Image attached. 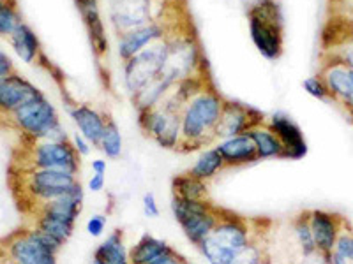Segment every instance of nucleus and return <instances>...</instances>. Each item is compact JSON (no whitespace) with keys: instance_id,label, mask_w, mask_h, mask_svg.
<instances>
[{"instance_id":"obj_1","label":"nucleus","mask_w":353,"mask_h":264,"mask_svg":"<svg viewBox=\"0 0 353 264\" xmlns=\"http://www.w3.org/2000/svg\"><path fill=\"white\" fill-rule=\"evenodd\" d=\"M225 102L226 100L219 94L207 88L189 100L182 109V141L179 150L191 152L216 141L214 132L219 124Z\"/></svg>"},{"instance_id":"obj_2","label":"nucleus","mask_w":353,"mask_h":264,"mask_svg":"<svg viewBox=\"0 0 353 264\" xmlns=\"http://www.w3.org/2000/svg\"><path fill=\"white\" fill-rule=\"evenodd\" d=\"M249 32L258 52L267 60H277L283 53V14L277 0H256L249 6Z\"/></svg>"},{"instance_id":"obj_3","label":"nucleus","mask_w":353,"mask_h":264,"mask_svg":"<svg viewBox=\"0 0 353 264\" xmlns=\"http://www.w3.org/2000/svg\"><path fill=\"white\" fill-rule=\"evenodd\" d=\"M12 120L32 140L39 141H68L64 127L59 120V113L44 96L30 100L12 113Z\"/></svg>"},{"instance_id":"obj_4","label":"nucleus","mask_w":353,"mask_h":264,"mask_svg":"<svg viewBox=\"0 0 353 264\" xmlns=\"http://www.w3.org/2000/svg\"><path fill=\"white\" fill-rule=\"evenodd\" d=\"M168 50L170 41L165 37L124 62V85L129 96L134 97L145 85L159 76L165 69Z\"/></svg>"},{"instance_id":"obj_5","label":"nucleus","mask_w":353,"mask_h":264,"mask_svg":"<svg viewBox=\"0 0 353 264\" xmlns=\"http://www.w3.org/2000/svg\"><path fill=\"white\" fill-rule=\"evenodd\" d=\"M138 124L147 136L166 150H179L182 141V113H173L156 106L138 111Z\"/></svg>"},{"instance_id":"obj_6","label":"nucleus","mask_w":353,"mask_h":264,"mask_svg":"<svg viewBox=\"0 0 353 264\" xmlns=\"http://www.w3.org/2000/svg\"><path fill=\"white\" fill-rule=\"evenodd\" d=\"M168 56H166L165 69L161 74H165L173 83H179L184 78L196 74L201 64V53L193 36H172L168 37Z\"/></svg>"},{"instance_id":"obj_7","label":"nucleus","mask_w":353,"mask_h":264,"mask_svg":"<svg viewBox=\"0 0 353 264\" xmlns=\"http://www.w3.org/2000/svg\"><path fill=\"white\" fill-rule=\"evenodd\" d=\"M80 159L81 157L69 141H39L32 150L34 169H57L78 175Z\"/></svg>"},{"instance_id":"obj_8","label":"nucleus","mask_w":353,"mask_h":264,"mask_svg":"<svg viewBox=\"0 0 353 264\" xmlns=\"http://www.w3.org/2000/svg\"><path fill=\"white\" fill-rule=\"evenodd\" d=\"M110 20L119 36L154 23V0H110Z\"/></svg>"},{"instance_id":"obj_9","label":"nucleus","mask_w":353,"mask_h":264,"mask_svg":"<svg viewBox=\"0 0 353 264\" xmlns=\"http://www.w3.org/2000/svg\"><path fill=\"white\" fill-rule=\"evenodd\" d=\"M77 175L57 169H32L27 176V190L41 203L64 196L77 184Z\"/></svg>"},{"instance_id":"obj_10","label":"nucleus","mask_w":353,"mask_h":264,"mask_svg":"<svg viewBox=\"0 0 353 264\" xmlns=\"http://www.w3.org/2000/svg\"><path fill=\"white\" fill-rule=\"evenodd\" d=\"M209 240L228 252L239 254L254 240L253 231L244 219L237 215H221L219 222L210 232Z\"/></svg>"},{"instance_id":"obj_11","label":"nucleus","mask_w":353,"mask_h":264,"mask_svg":"<svg viewBox=\"0 0 353 264\" xmlns=\"http://www.w3.org/2000/svg\"><path fill=\"white\" fill-rule=\"evenodd\" d=\"M263 115L254 111L253 108H248L241 102H225L219 124H217L216 132H214V140L221 141L233 136H241L251 127L263 124Z\"/></svg>"},{"instance_id":"obj_12","label":"nucleus","mask_w":353,"mask_h":264,"mask_svg":"<svg viewBox=\"0 0 353 264\" xmlns=\"http://www.w3.org/2000/svg\"><path fill=\"white\" fill-rule=\"evenodd\" d=\"M307 220L318 254L325 259L327 264H330L337 236L341 232V219L334 213L323 212V210H313L307 213Z\"/></svg>"},{"instance_id":"obj_13","label":"nucleus","mask_w":353,"mask_h":264,"mask_svg":"<svg viewBox=\"0 0 353 264\" xmlns=\"http://www.w3.org/2000/svg\"><path fill=\"white\" fill-rule=\"evenodd\" d=\"M265 124L272 129L274 134L283 143L285 159L301 160L307 155V143L304 140V134L286 113H274Z\"/></svg>"},{"instance_id":"obj_14","label":"nucleus","mask_w":353,"mask_h":264,"mask_svg":"<svg viewBox=\"0 0 353 264\" xmlns=\"http://www.w3.org/2000/svg\"><path fill=\"white\" fill-rule=\"evenodd\" d=\"M320 76L325 81L330 99L337 100L353 113V69L336 56V60L325 64Z\"/></svg>"},{"instance_id":"obj_15","label":"nucleus","mask_w":353,"mask_h":264,"mask_svg":"<svg viewBox=\"0 0 353 264\" xmlns=\"http://www.w3.org/2000/svg\"><path fill=\"white\" fill-rule=\"evenodd\" d=\"M166 37V27L161 25L159 21L145 25V27L134 28L131 32H125L119 36V44H117V52L121 60H129L131 56L140 53L150 44L157 43V41L165 39Z\"/></svg>"},{"instance_id":"obj_16","label":"nucleus","mask_w":353,"mask_h":264,"mask_svg":"<svg viewBox=\"0 0 353 264\" xmlns=\"http://www.w3.org/2000/svg\"><path fill=\"white\" fill-rule=\"evenodd\" d=\"M74 2H77L81 18H83L85 28H87L88 39H90V44H92L94 53L99 58L105 56L108 53L110 43L108 37H106L105 23H103V18H101L99 2L97 0H74Z\"/></svg>"},{"instance_id":"obj_17","label":"nucleus","mask_w":353,"mask_h":264,"mask_svg":"<svg viewBox=\"0 0 353 264\" xmlns=\"http://www.w3.org/2000/svg\"><path fill=\"white\" fill-rule=\"evenodd\" d=\"M41 96L43 94L32 83H28L25 78L18 76V74H11V76L4 78V87H2V92H0V111L14 113L21 106Z\"/></svg>"},{"instance_id":"obj_18","label":"nucleus","mask_w":353,"mask_h":264,"mask_svg":"<svg viewBox=\"0 0 353 264\" xmlns=\"http://www.w3.org/2000/svg\"><path fill=\"white\" fill-rule=\"evenodd\" d=\"M9 254L12 261L20 264H57V254L39 243L28 231L11 241Z\"/></svg>"},{"instance_id":"obj_19","label":"nucleus","mask_w":353,"mask_h":264,"mask_svg":"<svg viewBox=\"0 0 353 264\" xmlns=\"http://www.w3.org/2000/svg\"><path fill=\"white\" fill-rule=\"evenodd\" d=\"M216 150L225 160L226 168H237V166H248L258 162L256 146L249 134H241L228 140H221L216 143Z\"/></svg>"},{"instance_id":"obj_20","label":"nucleus","mask_w":353,"mask_h":264,"mask_svg":"<svg viewBox=\"0 0 353 264\" xmlns=\"http://www.w3.org/2000/svg\"><path fill=\"white\" fill-rule=\"evenodd\" d=\"M69 115H71L72 122L78 127L81 136L90 141L92 146H97L101 138H103L108 118H105L99 111L87 104H74L72 108H69Z\"/></svg>"},{"instance_id":"obj_21","label":"nucleus","mask_w":353,"mask_h":264,"mask_svg":"<svg viewBox=\"0 0 353 264\" xmlns=\"http://www.w3.org/2000/svg\"><path fill=\"white\" fill-rule=\"evenodd\" d=\"M245 134L253 140L254 146H256L258 159L267 160V159H285V148L279 138L272 132V129L265 124H258L254 127L249 129Z\"/></svg>"},{"instance_id":"obj_22","label":"nucleus","mask_w":353,"mask_h":264,"mask_svg":"<svg viewBox=\"0 0 353 264\" xmlns=\"http://www.w3.org/2000/svg\"><path fill=\"white\" fill-rule=\"evenodd\" d=\"M221 215H223V213H221L219 210L210 208L209 212H203L200 213V215H194L193 219L185 220L184 224H181L185 238H188L194 247H198L205 238L210 236V232H212L214 228L217 226Z\"/></svg>"},{"instance_id":"obj_23","label":"nucleus","mask_w":353,"mask_h":264,"mask_svg":"<svg viewBox=\"0 0 353 264\" xmlns=\"http://www.w3.org/2000/svg\"><path fill=\"white\" fill-rule=\"evenodd\" d=\"M173 248L166 241L152 236V234H143L137 243L129 248V261L131 264H149L150 261L157 259L159 256L172 252Z\"/></svg>"},{"instance_id":"obj_24","label":"nucleus","mask_w":353,"mask_h":264,"mask_svg":"<svg viewBox=\"0 0 353 264\" xmlns=\"http://www.w3.org/2000/svg\"><path fill=\"white\" fill-rule=\"evenodd\" d=\"M92 257L106 264H131L129 250L125 247L124 234H122L121 229H115L112 234H108L105 241H101Z\"/></svg>"},{"instance_id":"obj_25","label":"nucleus","mask_w":353,"mask_h":264,"mask_svg":"<svg viewBox=\"0 0 353 264\" xmlns=\"http://www.w3.org/2000/svg\"><path fill=\"white\" fill-rule=\"evenodd\" d=\"M11 44L17 55L20 56L21 60L27 64H32L37 58L39 53V41H37L36 34L32 32V28L28 25L20 23L14 32L11 34Z\"/></svg>"},{"instance_id":"obj_26","label":"nucleus","mask_w":353,"mask_h":264,"mask_svg":"<svg viewBox=\"0 0 353 264\" xmlns=\"http://www.w3.org/2000/svg\"><path fill=\"white\" fill-rule=\"evenodd\" d=\"M36 229H39L44 234H48L53 240L64 245L72 236V232H74V222H69V220L53 215V213L39 212Z\"/></svg>"},{"instance_id":"obj_27","label":"nucleus","mask_w":353,"mask_h":264,"mask_svg":"<svg viewBox=\"0 0 353 264\" xmlns=\"http://www.w3.org/2000/svg\"><path fill=\"white\" fill-rule=\"evenodd\" d=\"M225 168V160H223L221 153L216 150V146H212V148H205L203 152L198 155L196 162L193 164L189 175L194 176V178H198V180L201 182H209Z\"/></svg>"},{"instance_id":"obj_28","label":"nucleus","mask_w":353,"mask_h":264,"mask_svg":"<svg viewBox=\"0 0 353 264\" xmlns=\"http://www.w3.org/2000/svg\"><path fill=\"white\" fill-rule=\"evenodd\" d=\"M173 196H181L185 199H198V201H207L209 190H207V182H201L194 176L181 175L173 178Z\"/></svg>"},{"instance_id":"obj_29","label":"nucleus","mask_w":353,"mask_h":264,"mask_svg":"<svg viewBox=\"0 0 353 264\" xmlns=\"http://www.w3.org/2000/svg\"><path fill=\"white\" fill-rule=\"evenodd\" d=\"M214 208L212 204L207 201H198V199H185L181 196L172 197V213L179 224H184L185 220L193 219L194 215H200L203 212H209Z\"/></svg>"},{"instance_id":"obj_30","label":"nucleus","mask_w":353,"mask_h":264,"mask_svg":"<svg viewBox=\"0 0 353 264\" xmlns=\"http://www.w3.org/2000/svg\"><path fill=\"white\" fill-rule=\"evenodd\" d=\"M99 150L105 153L108 159H119L122 155V150H124V140H122L121 129L112 118L106 120L105 132H103V138L99 141Z\"/></svg>"},{"instance_id":"obj_31","label":"nucleus","mask_w":353,"mask_h":264,"mask_svg":"<svg viewBox=\"0 0 353 264\" xmlns=\"http://www.w3.org/2000/svg\"><path fill=\"white\" fill-rule=\"evenodd\" d=\"M293 232H295L297 243L299 247H301V252L304 254L305 257H311L314 256V254H318L313 232H311V228H309L307 213L295 219V222H293Z\"/></svg>"},{"instance_id":"obj_32","label":"nucleus","mask_w":353,"mask_h":264,"mask_svg":"<svg viewBox=\"0 0 353 264\" xmlns=\"http://www.w3.org/2000/svg\"><path fill=\"white\" fill-rule=\"evenodd\" d=\"M21 23L14 6L9 4L8 0H0V36H9L18 28Z\"/></svg>"},{"instance_id":"obj_33","label":"nucleus","mask_w":353,"mask_h":264,"mask_svg":"<svg viewBox=\"0 0 353 264\" xmlns=\"http://www.w3.org/2000/svg\"><path fill=\"white\" fill-rule=\"evenodd\" d=\"M267 257L269 256L265 254L263 247H261L256 241V238H254V240L235 257V261H233L232 264H261Z\"/></svg>"},{"instance_id":"obj_34","label":"nucleus","mask_w":353,"mask_h":264,"mask_svg":"<svg viewBox=\"0 0 353 264\" xmlns=\"http://www.w3.org/2000/svg\"><path fill=\"white\" fill-rule=\"evenodd\" d=\"M334 256H339L341 259L353 264V234L348 231H341L337 236L336 247H334Z\"/></svg>"},{"instance_id":"obj_35","label":"nucleus","mask_w":353,"mask_h":264,"mask_svg":"<svg viewBox=\"0 0 353 264\" xmlns=\"http://www.w3.org/2000/svg\"><path fill=\"white\" fill-rule=\"evenodd\" d=\"M302 87H304V90L309 94V96L316 97V99H320V100L330 99L329 90H327V85H325V81L321 80V76L307 78V80H304Z\"/></svg>"},{"instance_id":"obj_36","label":"nucleus","mask_w":353,"mask_h":264,"mask_svg":"<svg viewBox=\"0 0 353 264\" xmlns=\"http://www.w3.org/2000/svg\"><path fill=\"white\" fill-rule=\"evenodd\" d=\"M106 229V217L105 215H92L87 220V232L92 238L103 236Z\"/></svg>"},{"instance_id":"obj_37","label":"nucleus","mask_w":353,"mask_h":264,"mask_svg":"<svg viewBox=\"0 0 353 264\" xmlns=\"http://www.w3.org/2000/svg\"><path fill=\"white\" fill-rule=\"evenodd\" d=\"M143 213L149 219H157L159 217V204H157L154 192H147L143 196Z\"/></svg>"},{"instance_id":"obj_38","label":"nucleus","mask_w":353,"mask_h":264,"mask_svg":"<svg viewBox=\"0 0 353 264\" xmlns=\"http://www.w3.org/2000/svg\"><path fill=\"white\" fill-rule=\"evenodd\" d=\"M72 146H74V150H77V153L80 157H88L94 148L92 143L85 140L81 134H74V136H72Z\"/></svg>"},{"instance_id":"obj_39","label":"nucleus","mask_w":353,"mask_h":264,"mask_svg":"<svg viewBox=\"0 0 353 264\" xmlns=\"http://www.w3.org/2000/svg\"><path fill=\"white\" fill-rule=\"evenodd\" d=\"M185 263H188V261H185L184 257L179 256L175 250H172V252L165 254V256H159L157 259L150 261L149 264H185Z\"/></svg>"},{"instance_id":"obj_40","label":"nucleus","mask_w":353,"mask_h":264,"mask_svg":"<svg viewBox=\"0 0 353 264\" xmlns=\"http://www.w3.org/2000/svg\"><path fill=\"white\" fill-rule=\"evenodd\" d=\"M106 185V176L105 175H99V173H94L90 176V180H88V190L90 192H101Z\"/></svg>"},{"instance_id":"obj_41","label":"nucleus","mask_w":353,"mask_h":264,"mask_svg":"<svg viewBox=\"0 0 353 264\" xmlns=\"http://www.w3.org/2000/svg\"><path fill=\"white\" fill-rule=\"evenodd\" d=\"M14 74V67H12V62L6 53L0 52V78H8Z\"/></svg>"},{"instance_id":"obj_42","label":"nucleus","mask_w":353,"mask_h":264,"mask_svg":"<svg viewBox=\"0 0 353 264\" xmlns=\"http://www.w3.org/2000/svg\"><path fill=\"white\" fill-rule=\"evenodd\" d=\"M337 58H339V60H341L345 65H348L350 69H353V41L352 43L346 44L345 48L339 52Z\"/></svg>"},{"instance_id":"obj_43","label":"nucleus","mask_w":353,"mask_h":264,"mask_svg":"<svg viewBox=\"0 0 353 264\" xmlns=\"http://www.w3.org/2000/svg\"><path fill=\"white\" fill-rule=\"evenodd\" d=\"M92 171L94 173H99V175H106V171H108V162H106L105 159H96L92 160Z\"/></svg>"},{"instance_id":"obj_44","label":"nucleus","mask_w":353,"mask_h":264,"mask_svg":"<svg viewBox=\"0 0 353 264\" xmlns=\"http://www.w3.org/2000/svg\"><path fill=\"white\" fill-rule=\"evenodd\" d=\"M330 264H352V263H348V261L341 259L339 256H334V254H332V263H330Z\"/></svg>"},{"instance_id":"obj_45","label":"nucleus","mask_w":353,"mask_h":264,"mask_svg":"<svg viewBox=\"0 0 353 264\" xmlns=\"http://www.w3.org/2000/svg\"><path fill=\"white\" fill-rule=\"evenodd\" d=\"M90 264H106V263H103V261H99V259H94V257H92Z\"/></svg>"},{"instance_id":"obj_46","label":"nucleus","mask_w":353,"mask_h":264,"mask_svg":"<svg viewBox=\"0 0 353 264\" xmlns=\"http://www.w3.org/2000/svg\"><path fill=\"white\" fill-rule=\"evenodd\" d=\"M2 87H4V78H0V92H2Z\"/></svg>"},{"instance_id":"obj_47","label":"nucleus","mask_w":353,"mask_h":264,"mask_svg":"<svg viewBox=\"0 0 353 264\" xmlns=\"http://www.w3.org/2000/svg\"><path fill=\"white\" fill-rule=\"evenodd\" d=\"M261 264H272V261H270V257H267V259H265Z\"/></svg>"},{"instance_id":"obj_48","label":"nucleus","mask_w":353,"mask_h":264,"mask_svg":"<svg viewBox=\"0 0 353 264\" xmlns=\"http://www.w3.org/2000/svg\"><path fill=\"white\" fill-rule=\"evenodd\" d=\"M11 264H20V263H17V261H12V263Z\"/></svg>"},{"instance_id":"obj_49","label":"nucleus","mask_w":353,"mask_h":264,"mask_svg":"<svg viewBox=\"0 0 353 264\" xmlns=\"http://www.w3.org/2000/svg\"><path fill=\"white\" fill-rule=\"evenodd\" d=\"M185 264H191V263H185Z\"/></svg>"},{"instance_id":"obj_50","label":"nucleus","mask_w":353,"mask_h":264,"mask_svg":"<svg viewBox=\"0 0 353 264\" xmlns=\"http://www.w3.org/2000/svg\"><path fill=\"white\" fill-rule=\"evenodd\" d=\"M352 41H353V36H352Z\"/></svg>"}]
</instances>
